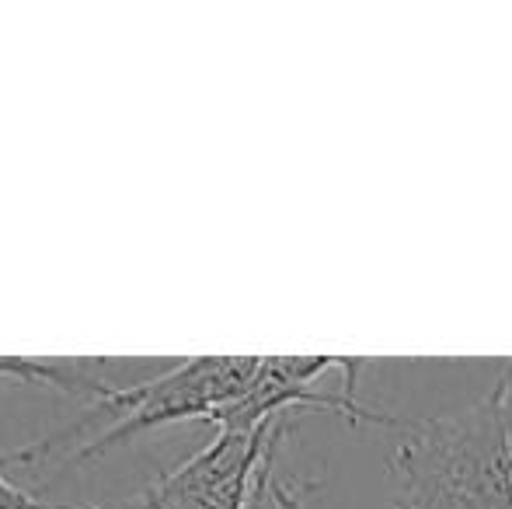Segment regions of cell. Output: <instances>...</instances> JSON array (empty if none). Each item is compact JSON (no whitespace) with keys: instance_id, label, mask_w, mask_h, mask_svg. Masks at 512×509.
Listing matches in <instances>:
<instances>
[{"instance_id":"6da1fadb","label":"cell","mask_w":512,"mask_h":509,"mask_svg":"<svg viewBox=\"0 0 512 509\" xmlns=\"http://www.w3.org/2000/svg\"><path fill=\"white\" fill-rule=\"evenodd\" d=\"M394 454V509H512V457L502 384L450 415L405 426Z\"/></svg>"},{"instance_id":"7a4b0ae2","label":"cell","mask_w":512,"mask_h":509,"mask_svg":"<svg viewBox=\"0 0 512 509\" xmlns=\"http://www.w3.org/2000/svg\"><path fill=\"white\" fill-rule=\"evenodd\" d=\"M258 367H262V356H196V360L175 363V367H168L164 374L150 377V381H143V384L105 387L95 398V405L84 412L81 422L60 429V433L42 443L14 450V454L0 457V461L4 464L39 461V457L56 450L63 440H70L77 429L88 426V422L98 419L102 412L115 415V426L98 436V440H91L84 450H77L74 464L95 461V457L108 454L112 447H119L122 440L143 433V429H157V426H168V422H182V419L216 422V415H220L223 408H230L248 391L251 381L258 377Z\"/></svg>"},{"instance_id":"3957f363","label":"cell","mask_w":512,"mask_h":509,"mask_svg":"<svg viewBox=\"0 0 512 509\" xmlns=\"http://www.w3.org/2000/svg\"><path fill=\"white\" fill-rule=\"evenodd\" d=\"M352 356H262L258 377L251 381L248 391L234 401L230 408H223L216 415V429H230V433H255V429L279 422V415L290 408H317V412H331L349 419L352 426L359 422H377V426H408L391 415H377L370 408H363L349 394H328L314 391V381L321 374H328L331 367H349Z\"/></svg>"},{"instance_id":"277c9868","label":"cell","mask_w":512,"mask_h":509,"mask_svg":"<svg viewBox=\"0 0 512 509\" xmlns=\"http://www.w3.org/2000/svg\"><path fill=\"white\" fill-rule=\"evenodd\" d=\"M0 377H14V381L28 384H53L70 394H102L105 384L88 377L81 367L67 360H32V356H0Z\"/></svg>"},{"instance_id":"5b68a950","label":"cell","mask_w":512,"mask_h":509,"mask_svg":"<svg viewBox=\"0 0 512 509\" xmlns=\"http://www.w3.org/2000/svg\"><path fill=\"white\" fill-rule=\"evenodd\" d=\"M314 492V485H283L272 478L269 485V499L276 509H304V499Z\"/></svg>"},{"instance_id":"8992f818","label":"cell","mask_w":512,"mask_h":509,"mask_svg":"<svg viewBox=\"0 0 512 509\" xmlns=\"http://www.w3.org/2000/svg\"><path fill=\"white\" fill-rule=\"evenodd\" d=\"M0 509H63V506H53V503H42V499L25 496V492L14 489V485L0 475Z\"/></svg>"},{"instance_id":"52a82bcc","label":"cell","mask_w":512,"mask_h":509,"mask_svg":"<svg viewBox=\"0 0 512 509\" xmlns=\"http://www.w3.org/2000/svg\"><path fill=\"white\" fill-rule=\"evenodd\" d=\"M502 415H506V436H509V457H512V367L502 374Z\"/></svg>"},{"instance_id":"ba28073f","label":"cell","mask_w":512,"mask_h":509,"mask_svg":"<svg viewBox=\"0 0 512 509\" xmlns=\"http://www.w3.org/2000/svg\"><path fill=\"white\" fill-rule=\"evenodd\" d=\"M391 509H394V506H391Z\"/></svg>"}]
</instances>
